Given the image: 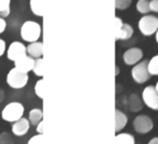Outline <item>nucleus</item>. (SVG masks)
Instances as JSON below:
<instances>
[{"label":"nucleus","instance_id":"f257e3e1","mask_svg":"<svg viewBox=\"0 0 158 144\" xmlns=\"http://www.w3.org/2000/svg\"><path fill=\"white\" fill-rule=\"evenodd\" d=\"M21 37L29 44L36 42L41 37V25L35 21H26L21 27Z\"/></svg>","mask_w":158,"mask_h":144},{"label":"nucleus","instance_id":"f03ea898","mask_svg":"<svg viewBox=\"0 0 158 144\" xmlns=\"http://www.w3.org/2000/svg\"><path fill=\"white\" fill-rule=\"evenodd\" d=\"M25 108L22 103L20 102H11L5 106L1 112V117L3 120L9 122H15L23 117Z\"/></svg>","mask_w":158,"mask_h":144},{"label":"nucleus","instance_id":"7ed1b4c3","mask_svg":"<svg viewBox=\"0 0 158 144\" xmlns=\"http://www.w3.org/2000/svg\"><path fill=\"white\" fill-rule=\"evenodd\" d=\"M138 27L144 36L154 35L158 29V18L155 15L146 14L140 19Z\"/></svg>","mask_w":158,"mask_h":144},{"label":"nucleus","instance_id":"20e7f679","mask_svg":"<svg viewBox=\"0 0 158 144\" xmlns=\"http://www.w3.org/2000/svg\"><path fill=\"white\" fill-rule=\"evenodd\" d=\"M28 83V74L22 73L18 68H12L7 75V83L13 89H22Z\"/></svg>","mask_w":158,"mask_h":144},{"label":"nucleus","instance_id":"39448f33","mask_svg":"<svg viewBox=\"0 0 158 144\" xmlns=\"http://www.w3.org/2000/svg\"><path fill=\"white\" fill-rule=\"evenodd\" d=\"M115 25H116V34L115 40H128L132 37L134 31L133 27L127 23H123V20L118 16L115 18Z\"/></svg>","mask_w":158,"mask_h":144},{"label":"nucleus","instance_id":"423d86ee","mask_svg":"<svg viewBox=\"0 0 158 144\" xmlns=\"http://www.w3.org/2000/svg\"><path fill=\"white\" fill-rule=\"evenodd\" d=\"M147 64H148V61H143V62H139L138 64L133 66L131 70V75L132 78L134 79L136 83H146L149 79L151 75L148 73V70H147Z\"/></svg>","mask_w":158,"mask_h":144},{"label":"nucleus","instance_id":"0eeeda50","mask_svg":"<svg viewBox=\"0 0 158 144\" xmlns=\"http://www.w3.org/2000/svg\"><path fill=\"white\" fill-rule=\"evenodd\" d=\"M142 101L147 107L158 111V91L154 86H147L142 92Z\"/></svg>","mask_w":158,"mask_h":144},{"label":"nucleus","instance_id":"6e6552de","mask_svg":"<svg viewBox=\"0 0 158 144\" xmlns=\"http://www.w3.org/2000/svg\"><path fill=\"white\" fill-rule=\"evenodd\" d=\"M154 122L152 118L147 115H139L133 120V128L140 134L148 133L153 129Z\"/></svg>","mask_w":158,"mask_h":144},{"label":"nucleus","instance_id":"1a4fd4ad","mask_svg":"<svg viewBox=\"0 0 158 144\" xmlns=\"http://www.w3.org/2000/svg\"><path fill=\"white\" fill-rule=\"evenodd\" d=\"M25 55H27V48L20 41H13L7 50V57L10 61L15 62Z\"/></svg>","mask_w":158,"mask_h":144},{"label":"nucleus","instance_id":"9d476101","mask_svg":"<svg viewBox=\"0 0 158 144\" xmlns=\"http://www.w3.org/2000/svg\"><path fill=\"white\" fill-rule=\"evenodd\" d=\"M143 51L140 48H130L123 53V62L126 65H135L142 60Z\"/></svg>","mask_w":158,"mask_h":144},{"label":"nucleus","instance_id":"9b49d317","mask_svg":"<svg viewBox=\"0 0 158 144\" xmlns=\"http://www.w3.org/2000/svg\"><path fill=\"white\" fill-rule=\"evenodd\" d=\"M14 63H15V68H18L22 73L28 74L29 72L33 70L34 65H35V59H33L29 55H25V57L19 59L18 61H15Z\"/></svg>","mask_w":158,"mask_h":144},{"label":"nucleus","instance_id":"f8f14e48","mask_svg":"<svg viewBox=\"0 0 158 144\" xmlns=\"http://www.w3.org/2000/svg\"><path fill=\"white\" fill-rule=\"evenodd\" d=\"M29 128H31V122L26 118H21L18 121L13 122L12 126V132L16 137H23L28 132Z\"/></svg>","mask_w":158,"mask_h":144},{"label":"nucleus","instance_id":"ddd939ff","mask_svg":"<svg viewBox=\"0 0 158 144\" xmlns=\"http://www.w3.org/2000/svg\"><path fill=\"white\" fill-rule=\"evenodd\" d=\"M26 48L27 54L33 57V59H39V57H42V55H44V44L41 41L31 42Z\"/></svg>","mask_w":158,"mask_h":144},{"label":"nucleus","instance_id":"4468645a","mask_svg":"<svg viewBox=\"0 0 158 144\" xmlns=\"http://www.w3.org/2000/svg\"><path fill=\"white\" fill-rule=\"evenodd\" d=\"M128 107H129L130 112L132 113H138L143 108V101L140 99V96L135 93H132L129 95L128 99Z\"/></svg>","mask_w":158,"mask_h":144},{"label":"nucleus","instance_id":"2eb2a0df","mask_svg":"<svg viewBox=\"0 0 158 144\" xmlns=\"http://www.w3.org/2000/svg\"><path fill=\"white\" fill-rule=\"evenodd\" d=\"M128 122V117L123 112L116 109L115 111V131L119 132L126 127Z\"/></svg>","mask_w":158,"mask_h":144},{"label":"nucleus","instance_id":"dca6fc26","mask_svg":"<svg viewBox=\"0 0 158 144\" xmlns=\"http://www.w3.org/2000/svg\"><path fill=\"white\" fill-rule=\"evenodd\" d=\"M115 144H135V139L131 133H118L115 137Z\"/></svg>","mask_w":158,"mask_h":144},{"label":"nucleus","instance_id":"f3484780","mask_svg":"<svg viewBox=\"0 0 158 144\" xmlns=\"http://www.w3.org/2000/svg\"><path fill=\"white\" fill-rule=\"evenodd\" d=\"M29 6H31V10L36 16H40L42 18L44 13V0H31L29 1Z\"/></svg>","mask_w":158,"mask_h":144},{"label":"nucleus","instance_id":"a211bd4d","mask_svg":"<svg viewBox=\"0 0 158 144\" xmlns=\"http://www.w3.org/2000/svg\"><path fill=\"white\" fill-rule=\"evenodd\" d=\"M44 118V112L40 108H33L28 114V120L31 125L33 126H37Z\"/></svg>","mask_w":158,"mask_h":144},{"label":"nucleus","instance_id":"6ab92c4d","mask_svg":"<svg viewBox=\"0 0 158 144\" xmlns=\"http://www.w3.org/2000/svg\"><path fill=\"white\" fill-rule=\"evenodd\" d=\"M147 70L151 76H158V55H155L149 60Z\"/></svg>","mask_w":158,"mask_h":144},{"label":"nucleus","instance_id":"aec40b11","mask_svg":"<svg viewBox=\"0 0 158 144\" xmlns=\"http://www.w3.org/2000/svg\"><path fill=\"white\" fill-rule=\"evenodd\" d=\"M31 72L38 77H44V59L42 57H39V59L35 60V65H34V68Z\"/></svg>","mask_w":158,"mask_h":144},{"label":"nucleus","instance_id":"412c9836","mask_svg":"<svg viewBox=\"0 0 158 144\" xmlns=\"http://www.w3.org/2000/svg\"><path fill=\"white\" fill-rule=\"evenodd\" d=\"M11 0H0V15L1 18H7L11 12L10 9Z\"/></svg>","mask_w":158,"mask_h":144},{"label":"nucleus","instance_id":"4be33fe9","mask_svg":"<svg viewBox=\"0 0 158 144\" xmlns=\"http://www.w3.org/2000/svg\"><path fill=\"white\" fill-rule=\"evenodd\" d=\"M136 10L139 13L147 14L151 10H149V1L147 0H139L136 2Z\"/></svg>","mask_w":158,"mask_h":144},{"label":"nucleus","instance_id":"5701e85b","mask_svg":"<svg viewBox=\"0 0 158 144\" xmlns=\"http://www.w3.org/2000/svg\"><path fill=\"white\" fill-rule=\"evenodd\" d=\"M35 93L39 99L44 100V79H39L35 85Z\"/></svg>","mask_w":158,"mask_h":144},{"label":"nucleus","instance_id":"b1692460","mask_svg":"<svg viewBox=\"0 0 158 144\" xmlns=\"http://www.w3.org/2000/svg\"><path fill=\"white\" fill-rule=\"evenodd\" d=\"M132 0H115V8L118 10H126L130 7Z\"/></svg>","mask_w":158,"mask_h":144},{"label":"nucleus","instance_id":"393cba45","mask_svg":"<svg viewBox=\"0 0 158 144\" xmlns=\"http://www.w3.org/2000/svg\"><path fill=\"white\" fill-rule=\"evenodd\" d=\"M0 144H14V141L9 133L3 132L0 134Z\"/></svg>","mask_w":158,"mask_h":144},{"label":"nucleus","instance_id":"a878e982","mask_svg":"<svg viewBox=\"0 0 158 144\" xmlns=\"http://www.w3.org/2000/svg\"><path fill=\"white\" fill-rule=\"evenodd\" d=\"M28 144H44V135L41 133H39L38 135L33 137L28 141Z\"/></svg>","mask_w":158,"mask_h":144},{"label":"nucleus","instance_id":"bb28decb","mask_svg":"<svg viewBox=\"0 0 158 144\" xmlns=\"http://www.w3.org/2000/svg\"><path fill=\"white\" fill-rule=\"evenodd\" d=\"M149 10L152 12L158 13V0H151L149 1Z\"/></svg>","mask_w":158,"mask_h":144},{"label":"nucleus","instance_id":"cd10ccee","mask_svg":"<svg viewBox=\"0 0 158 144\" xmlns=\"http://www.w3.org/2000/svg\"><path fill=\"white\" fill-rule=\"evenodd\" d=\"M6 48H7V44H6V41L0 38V57H2L6 52Z\"/></svg>","mask_w":158,"mask_h":144},{"label":"nucleus","instance_id":"c85d7f7f","mask_svg":"<svg viewBox=\"0 0 158 144\" xmlns=\"http://www.w3.org/2000/svg\"><path fill=\"white\" fill-rule=\"evenodd\" d=\"M7 28V22L3 18H0V34H2Z\"/></svg>","mask_w":158,"mask_h":144},{"label":"nucleus","instance_id":"c756f323","mask_svg":"<svg viewBox=\"0 0 158 144\" xmlns=\"http://www.w3.org/2000/svg\"><path fill=\"white\" fill-rule=\"evenodd\" d=\"M44 120H41V121L39 122V124L36 126V130H37L38 133H44Z\"/></svg>","mask_w":158,"mask_h":144},{"label":"nucleus","instance_id":"7c9ffc66","mask_svg":"<svg viewBox=\"0 0 158 144\" xmlns=\"http://www.w3.org/2000/svg\"><path fill=\"white\" fill-rule=\"evenodd\" d=\"M147 144H158V137L153 138V139H152Z\"/></svg>","mask_w":158,"mask_h":144},{"label":"nucleus","instance_id":"2f4dec72","mask_svg":"<svg viewBox=\"0 0 158 144\" xmlns=\"http://www.w3.org/2000/svg\"><path fill=\"white\" fill-rule=\"evenodd\" d=\"M155 35H156V42L158 44V29H157V32H156Z\"/></svg>","mask_w":158,"mask_h":144},{"label":"nucleus","instance_id":"473e14b6","mask_svg":"<svg viewBox=\"0 0 158 144\" xmlns=\"http://www.w3.org/2000/svg\"><path fill=\"white\" fill-rule=\"evenodd\" d=\"M118 73H119V70H118V67H116V76L118 75Z\"/></svg>","mask_w":158,"mask_h":144},{"label":"nucleus","instance_id":"72a5a7b5","mask_svg":"<svg viewBox=\"0 0 158 144\" xmlns=\"http://www.w3.org/2000/svg\"><path fill=\"white\" fill-rule=\"evenodd\" d=\"M155 88H156V90H157V91H158V81H157V83H156Z\"/></svg>","mask_w":158,"mask_h":144}]
</instances>
